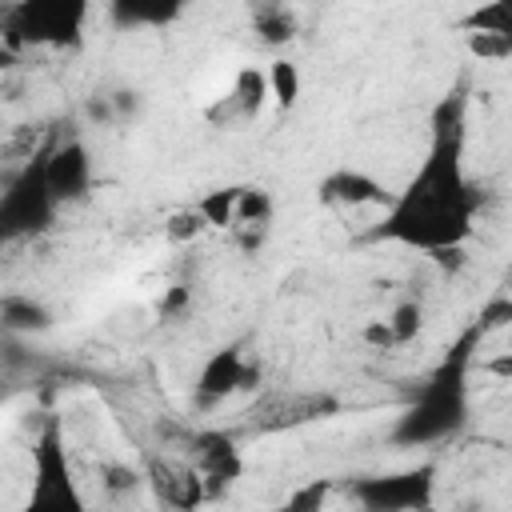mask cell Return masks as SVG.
I'll use <instances>...</instances> for the list:
<instances>
[{
	"instance_id": "7c38bea8",
	"label": "cell",
	"mask_w": 512,
	"mask_h": 512,
	"mask_svg": "<svg viewBox=\"0 0 512 512\" xmlns=\"http://www.w3.org/2000/svg\"><path fill=\"white\" fill-rule=\"evenodd\" d=\"M196 472L204 480H236L244 472V460H240V448L224 436H200V452H196Z\"/></svg>"
},
{
	"instance_id": "52a82bcc",
	"label": "cell",
	"mask_w": 512,
	"mask_h": 512,
	"mask_svg": "<svg viewBox=\"0 0 512 512\" xmlns=\"http://www.w3.org/2000/svg\"><path fill=\"white\" fill-rule=\"evenodd\" d=\"M428 488H432V468H420V472H404V476L364 480L356 488V500L368 508H420L432 500Z\"/></svg>"
},
{
	"instance_id": "44dd1931",
	"label": "cell",
	"mask_w": 512,
	"mask_h": 512,
	"mask_svg": "<svg viewBox=\"0 0 512 512\" xmlns=\"http://www.w3.org/2000/svg\"><path fill=\"white\" fill-rule=\"evenodd\" d=\"M360 340H364V344H372V348H396V344H392V332H388V324H384V320H368V324H364V332H360Z\"/></svg>"
},
{
	"instance_id": "4fadbf2b",
	"label": "cell",
	"mask_w": 512,
	"mask_h": 512,
	"mask_svg": "<svg viewBox=\"0 0 512 512\" xmlns=\"http://www.w3.org/2000/svg\"><path fill=\"white\" fill-rule=\"evenodd\" d=\"M272 192L268 188H256V184H240V196H236V216H232V228H244L248 236L264 232L272 224Z\"/></svg>"
},
{
	"instance_id": "277c9868",
	"label": "cell",
	"mask_w": 512,
	"mask_h": 512,
	"mask_svg": "<svg viewBox=\"0 0 512 512\" xmlns=\"http://www.w3.org/2000/svg\"><path fill=\"white\" fill-rule=\"evenodd\" d=\"M56 212V200L44 188L40 164H28L4 192H0V240H20L40 232Z\"/></svg>"
},
{
	"instance_id": "7a4b0ae2",
	"label": "cell",
	"mask_w": 512,
	"mask_h": 512,
	"mask_svg": "<svg viewBox=\"0 0 512 512\" xmlns=\"http://www.w3.org/2000/svg\"><path fill=\"white\" fill-rule=\"evenodd\" d=\"M92 0H12L4 16L8 48H76L84 40Z\"/></svg>"
},
{
	"instance_id": "8992f818",
	"label": "cell",
	"mask_w": 512,
	"mask_h": 512,
	"mask_svg": "<svg viewBox=\"0 0 512 512\" xmlns=\"http://www.w3.org/2000/svg\"><path fill=\"white\" fill-rule=\"evenodd\" d=\"M40 176H44V188L56 204H68V200H80L92 184V160H88V148L80 140H68V144H56L44 160H40Z\"/></svg>"
},
{
	"instance_id": "ffe728a7",
	"label": "cell",
	"mask_w": 512,
	"mask_h": 512,
	"mask_svg": "<svg viewBox=\"0 0 512 512\" xmlns=\"http://www.w3.org/2000/svg\"><path fill=\"white\" fill-rule=\"evenodd\" d=\"M200 232H208V224L200 220L196 208H180V212H172L168 224H164V236L176 240V244H188V240H196Z\"/></svg>"
},
{
	"instance_id": "7402d4cb",
	"label": "cell",
	"mask_w": 512,
	"mask_h": 512,
	"mask_svg": "<svg viewBox=\"0 0 512 512\" xmlns=\"http://www.w3.org/2000/svg\"><path fill=\"white\" fill-rule=\"evenodd\" d=\"M324 496H328V484H308V488H300V492H292L288 496V504L292 508H312V504H324Z\"/></svg>"
},
{
	"instance_id": "5bb4252c",
	"label": "cell",
	"mask_w": 512,
	"mask_h": 512,
	"mask_svg": "<svg viewBox=\"0 0 512 512\" xmlns=\"http://www.w3.org/2000/svg\"><path fill=\"white\" fill-rule=\"evenodd\" d=\"M268 100L276 104V108H296L300 104V92H304V76H300V64L296 60H288V56H276L272 64H268Z\"/></svg>"
},
{
	"instance_id": "cb8c5ba5",
	"label": "cell",
	"mask_w": 512,
	"mask_h": 512,
	"mask_svg": "<svg viewBox=\"0 0 512 512\" xmlns=\"http://www.w3.org/2000/svg\"><path fill=\"white\" fill-rule=\"evenodd\" d=\"M252 4H256V0H252Z\"/></svg>"
},
{
	"instance_id": "ac0fdd59",
	"label": "cell",
	"mask_w": 512,
	"mask_h": 512,
	"mask_svg": "<svg viewBox=\"0 0 512 512\" xmlns=\"http://www.w3.org/2000/svg\"><path fill=\"white\" fill-rule=\"evenodd\" d=\"M468 32H500V36H512V0H484L468 20H464Z\"/></svg>"
},
{
	"instance_id": "8fae6325",
	"label": "cell",
	"mask_w": 512,
	"mask_h": 512,
	"mask_svg": "<svg viewBox=\"0 0 512 512\" xmlns=\"http://www.w3.org/2000/svg\"><path fill=\"white\" fill-rule=\"evenodd\" d=\"M188 4L192 0H108V12L120 28H168Z\"/></svg>"
},
{
	"instance_id": "ba28073f",
	"label": "cell",
	"mask_w": 512,
	"mask_h": 512,
	"mask_svg": "<svg viewBox=\"0 0 512 512\" xmlns=\"http://www.w3.org/2000/svg\"><path fill=\"white\" fill-rule=\"evenodd\" d=\"M320 200L332 204V208H384L392 200V192L360 168H336V172L324 176Z\"/></svg>"
},
{
	"instance_id": "30bf717a",
	"label": "cell",
	"mask_w": 512,
	"mask_h": 512,
	"mask_svg": "<svg viewBox=\"0 0 512 512\" xmlns=\"http://www.w3.org/2000/svg\"><path fill=\"white\" fill-rule=\"evenodd\" d=\"M152 488L164 504H176V508H192L204 500V476L192 468V464H152Z\"/></svg>"
},
{
	"instance_id": "6da1fadb",
	"label": "cell",
	"mask_w": 512,
	"mask_h": 512,
	"mask_svg": "<svg viewBox=\"0 0 512 512\" xmlns=\"http://www.w3.org/2000/svg\"><path fill=\"white\" fill-rule=\"evenodd\" d=\"M480 192L468 184L460 164V120H448L436 128L432 148L416 176L384 204L380 224L372 228V240H392L404 248H416L424 256L460 248L476 228Z\"/></svg>"
},
{
	"instance_id": "9c48e42d",
	"label": "cell",
	"mask_w": 512,
	"mask_h": 512,
	"mask_svg": "<svg viewBox=\"0 0 512 512\" xmlns=\"http://www.w3.org/2000/svg\"><path fill=\"white\" fill-rule=\"evenodd\" d=\"M264 104H268V76L256 68V64H244L236 76H232V88H228V96L208 112L212 120H252V116H260L264 112Z\"/></svg>"
},
{
	"instance_id": "d6986e66",
	"label": "cell",
	"mask_w": 512,
	"mask_h": 512,
	"mask_svg": "<svg viewBox=\"0 0 512 512\" xmlns=\"http://www.w3.org/2000/svg\"><path fill=\"white\" fill-rule=\"evenodd\" d=\"M468 52L476 60L500 64V60L512 56V36H500V32H468Z\"/></svg>"
},
{
	"instance_id": "3957f363",
	"label": "cell",
	"mask_w": 512,
	"mask_h": 512,
	"mask_svg": "<svg viewBox=\"0 0 512 512\" xmlns=\"http://www.w3.org/2000/svg\"><path fill=\"white\" fill-rule=\"evenodd\" d=\"M32 504L40 508H80V492H76V480H72V464H68V452H64V432L56 424H48L40 436H36V448H32Z\"/></svg>"
},
{
	"instance_id": "603a6c76",
	"label": "cell",
	"mask_w": 512,
	"mask_h": 512,
	"mask_svg": "<svg viewBox=\"0 0 512 512\" xmlns=\"http://www.w3.org/2000/svg\"><path fill=\"white\" fill-rule=\"evenodd\" d=\"M12 64H16V48H8V44L0 40V72H4V68H12Z\"/></svg>"
},
{
	"instance_id": "9a60e30c",
	"label": "cell",
	"mask_w": 512,
	"mask_h": 512,
	"mask_svg": "<svg viewBox=\"0 0 512 512\" xmlns=\"http://www.w3.org/2000/svg\"><path fill=\"white\" fill-rule=\"evenodd\" d=\"M252 24H256V32H260L264 44H288L296 36V16L280 0H256Z\"/></svg>"
},
{
	"instance_id": "e0dca14e",
	"label": "cell",
	"mask_w": 512,
	"mask_h": 512,
	"mask_svg": "<svg viewBox=\"0 0 512 512\" xmlns=\"http://www.w3.org/2000/svg\"><path fill=\"white\" fill-rule=\"evenodd\" d=\"M384 324H388L396 348H400V344H412V340L420 336V328H424V308H420V300H400V304L388 312Z\"/></svg>"
},
{
	"instance_id": "2e32d148",
	"label": "cell",
	"mask_w": 512,
	"mask_h": 512,
	"mask_svg": "<svg viewBox=\"0 0 512 512\" xmlns=\"http://www.w3.org/2000/svg\"><path fill=\"white\" fill-rule=\"evenodd\" d=\"M236 196H240V184H228V188H212V192H204L192 208L200 212V220L208 224V228H232V216H236Z\"/></svg>"
},
{
	"instance_id": "5b68a950",
	"label": "cell",
	"mask_w": 512,
	"mask_h": 512,
	"mask_svg": "<svg viewBox=\"0 0 512 512\" xmlns=\"http://www.w3.org/2000/svg\"><path fill=\"white\" fill-rule=\"evenodd\" d=\"M252 380H260V368H256L236 344H228V348H220V352H212V356L204 360V368H200V376H196V396H200L204 404L228 400V396H236V392L256 388Z\"/></svg>"
}]
</instances>
